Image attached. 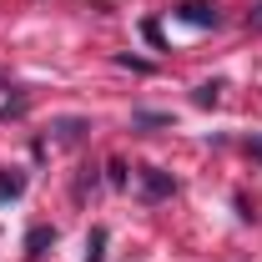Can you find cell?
I'll list each match as a JSON object with an SVG mask.
<instances>
[{"mask_svg":"<svg viewBox=\"0 0 262 262\" xmlns=\"http://www.w3.org/2000/svg\"><path fill=\"white\" fill-rule=\"evenodd\" d=\"M247 31H252V35H262V0L252 5V10H247Z\"/></svg>","mask_w":262,"mask_h":262,"instance_id":"cell-16","label":"cell"},{"mask_svg":"<svg viewBox=\"0 0 262 262\" xmlns=\"http://www.w3.org/2000/svg\"><path fill=\"white\" fill-rule=\"evenodd\" d=\"M141 35H146V40H151L157 51H166V40H162V26H157V20H141Z\"/></svg>","mask_w":262,"mask_h":262,"instance_id":"cell-14","label":"cell"},{"mask_svg":"<svg viewBox=\"0 0 262 262\" xmlns=\"http://www.w3.org/2000/svg\"><path fill=\"white\" fill-rule=\"evenodd\" d=\"M106 182H111V187H126L131 177H126V162H121V157H111V162H106Z\"/></svg>","mask_w":262,"mask_h":262,"instance_id":"cell-12","label":"cell"},{"mask_svg":"<svg viewBox=\"0 0 262 262\" xmlns=\"http://www.w3.org/2000/svg\"><path fill=\"white\" fill-rule=\"evenodd\" d=\"M0 91H10V81H5V71H0Z\"/></svg>","mask_w":262,"mask_h":262,"instance_id":"cell-17","label":"cell"},{"mask_svg":"<svg viewBox=\"0 0 262 262\" xmlns=\"http://www.w3.org/2000/svg\"><path fill=\"white\" fill-rule=\"evenodd\" d=\"M136 192H141V202H171L177 196V177L166 166H141L136 171Z\"/></svg>","mask_w":262,"mask_h":262,"instance_id":"cell-1","label":"cell"},{"mask_svg":"<svg viewBox=\"0 0 262 262\" xmlns=\"http://www.w3.org/2000/svg\"><path fill=\"white\" fill-rule=\"evenodd\" d=\"M96 182H101L96 166H81V171H76V187H71V196H76V202H86V192H91Z\"/></svg>","mask_w":262,"mask_h":262,"instance_id":"cell-9","label":"cell"},{"mask_svg":"<svg viewBox=\"0 0 262 262\" xmlns=\"http://www.w3.org/2000/svg\"><path fill=\"white\" fill-rule=\"evenodd\" d=\"M242 151H247V162H257V166H262V131H252V136L242 141Z\"/></svg>","mask_w":262,"mask_h":262,"instance_id":"cell-13","label":"cell"},{"mask_svg":"<svg viewBox=\"0 0 262 262\" xmlns=\"http://www.w3.org/2000/svg\"><path fill=\"white\" fill-rule=\"evenodd\" d=\"M232 207H237L242 222H252V202H247V192H232Z\"/></svg>","mask_w":262,"mask_h":262,"instance_id":"cell-15","label":"cell"},{"mask_svg":"<svg viewBox=\"0 0 262 262\" xmlns=\"http://www.w3.org/2000/svg\"><path fill=\"white\" fill-rule=\"evenodd\" d=\"M26 111H31V91H15V96L0 101V121H20Z\"/></svg>","mask_w":262,"mask_h":262,"instance_id":"cell-6","label":"cell"},{"mask_svg":"<svg viewBox=\"0 0 262 262\" xmlns=\"http://www.w3.org/2000/svg\"><path fill=\"white\" fill-rule=\"evenodd\" d=\"M217 101H222V81H202V86L192 91V106H202V111L217 106Z\"/></svg>","mask_w":262,"mask_h":262,"instance_id":"cell-8","label":"cell"},{"mask_svg":"<svg viewBox=\"0 0 262 262\" xmlns=\"http://www.w3.org/2000/svg\"><path fill=\"white\" fill-rule=\"evenodd\" d=\"M56 237H61V232L51 227V222H35V227L26 232V257H31V262H40L46 252H51V247H56Z\"/></svg>","mask_w":262,"mask_h":262,"instance_id":"cell-4","label":"cell"},{"mask_svg":"<svg viewBox=\"0 0 262 262\" xmlns=\"http://www.w3.org/2000/svg\"><path fill=\"white\" fill-rule=\"evenodd\" d=\"M116 66H121V71H136V76H151V61H141V56H131V51H116Z\"/></svg>","mask_w":262,"mask_h":262,"instance_id":"cell-11","label":"cell"},{"mask_svg":"<svg viewBox=\"0 0 262 262\" xmlns=\"http://www.w3.org/2000/svg\"><path fill=\"white\" fill-rule=\"evenodd\" d=\"M171 15H177L182 26H196V31H217V26H222V10H217V0H182Z\"/></svg>","mask_w":262,"mask_h":262,"instance_id":"cell-2","label":"cell"},{"mask_svg":"<svg viewBox=\"0 0 262 262\" xmlns=\"http://www.w3.org/2000/svg\"><path fill=\"white\" fill-rule=\"evenodd\" d=\"M86 262H106V227H91V237H86Z\"/></svg>","mask_w":262,"mask_h":262,"instance_id":"cell-10","label":"cell"},{"mask_svg":"<svg viewBox=\"0 0 262 262\" xmlns=\"http://www.w3.org/2000/svg\"><path fill=\"white\" fill-rule=\"evenodd\" d=\"M131 126L136 131H162V126H171V111H131Z\"/></svg>","mask_w":262,"mask_h":262,"instance_id":"cell-7","label":"cell"},{"mask_svg":"<svg viewBox=\"0 0 262 262\" xmlns=\"http://www.w3.org/2000/svg\"><path fill=\"white\" fill-rule=\"evenodd\" d=\"M91 131H96L91 116H51V141L56 146H81Z\"/></svg>","mask_w":262,"mask_h":262,"instance_id":"cell-3","label":"cell"},{"mask_svg":"<svg viewBox=\"0 0 262 262\" xmlns=\"http://www.w3.org/2000/svg\"><path fill=\"white\" fill-rule=\"evenodd\" d=\"M26 182H31V177H26L20 166H0V207L20 202V196H26Z\"/></svg>","mask_w":262,"mask_h":262,"instance_id":"cell-5","label":"cell"}]
</instances>
